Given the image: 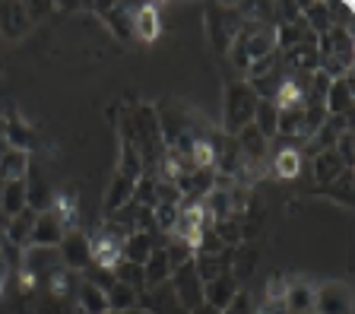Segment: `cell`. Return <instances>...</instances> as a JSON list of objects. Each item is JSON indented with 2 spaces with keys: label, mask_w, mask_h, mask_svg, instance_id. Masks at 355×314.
Here are the masks:
<instances>
[{
  "label": "cell",
  "mask_w": 355,
  "mask_h": 314,
  "mask_svg": "<svg viewBox=\"0 0 355 314\" xmlns=\"http://www.w3.org/2000/svg\"><path fill=\"white\" fill-rule=\"evenodd\" d=\"M127 229H121V225H114L108 219V223L102 225V232L96 235V238H89V247H92V263L96 267H105V270H111L114 263L121 261V245H124V238H127Z\"/></svg>",
  "instance_id": "obj_5"
},
{
  "label": "cell",
  "mask_w": 355,
  "mask_h": 314,
  "mask_svg": "<svg viewBox=\"0 0 355 314\" xmlns=\"http://www.w3.org/2000/svg\"><path fill=\"white\" fill-rule=\"evenodd\" d=\"M165 254H168L171 273H175L178 267H184V263L193 261V245H187V241L175 238V235H168V241H165Z\"/></svg>",
  "instance_id": "obj_34"
},
{
  "label": "cell",
  "mask_w": 355,
  "mask_h": 314,
  "mask_svg": "<svg viewBox=\"0 0 355 314\" xmlns=\"http://www.w3.org/2000/svg\"><path fill=\"white\" fill-rule=\"evenodd\" d=\"M273 70H279V51L254 60L251 67H248V80H257V76H266V73H273Z\"/></svg>",
  "instance_id": "obj_37"
},
{
  "label": "cell",
  "mask_w": 355,
  "mask_h": 314,
  "mask_svg": "<svg viewBox=\"0 0 355 314\" xmlns=\"http://www.w3.org/2000/svg\"><path fill=\"white\" fill-rule=\"evenodd\" d=\"M64 225H60V219L54 216L51 209L48 213H38L35 219V229H32V238H29V247H58L60 238H64Z\"/></svg>",
  "instance_id": "obj_14"
},
{
  "label": "cell",
  "mask_w": 355,
  "mask_h": 314,
  "mask_svg": "<svg viewBox=\"0 0 355 314\" xmlns=\"http://www.w3.org/2000/svg\"><path fill=\"white\" fill-rule=\"evenodd\" d=\"M311 172H314V178H318L320 187H327V184H333V181L346 172V165H343V159L336 156L333 150H324V152H318V156H314Z\"/></svg>",
  "instance_id": "obj_22"
},
{
  "label": "cell",
  "mask_w": 355,
  "mask_h": 314,
  "mask_svg": "<svg viewBox=\"0 0 355 314\" xmlns=\"http://www.w3.org/2000/svg\"><path fill=\"white\" fill-rule=\"evenodd\" d=\"M111 273H114V279H118V283L130 286V289H137V292L146 289V279H143V267H137V263L118 261L114 267H111Z\"/></svg>",
  "instance_id": "obj_33"
},
{
  "label": "cell",
  "mask_w": 355,
  "mask_h": 314,
  "mask_svg": "<svg viewBox=\"0 0 355 314\" xmlns=\"http://www.w3.org/2000/svg\"><path fill=\"white\" fill-rule=\"evenodd\" d=\"M143 279H146V289L153 286H162L171 279V263H168V254H165V247H155L149 261L143 263Z\"/></svg>",
  "instance_id": "obj_25"
},
{
  "label": "cell",
  "mask_w": 355,
  "mask_h": 314,
  "mask_svg": "<svg viewBox=\"0 0 355 314\" xmlns=\"http://www.w3.org/2000/svg\"><path fill=\"white\" fill-rule=\"evenodd\" d=\"M73 302L80 305L83 314H111V311H108V299H105V292L96 289V286L89 283V279H80V283H76Z\"/></svg>",
  "instance_id": "obj_20"
},
{
  "label": "cell",
  "mask_w": 355,
  "mask_h": 314,
  "mask_svg": "<svg viewBox=\"0 0 355 314\" xmlns=\"http://www.w3.org/2000/svg\"><path fill=\"white\" fill-rule=\"evenodd\" d=\"M324 108H327V114H336V118H352V108H355L352 76L330 80V89H327V96H324Z\"/></svg>",
  "instance_id": "obj_11"
},
{
  "label": "cell",
  "mask_w": 355,
  "mask_h": 314,
  "mask_svg": "<svg viewBox=\"0 0 355 314\" xmlns=\"http://www.w3.org/2000/svg\"><path fill=\"white\" fill-rule=\"evenodd\" d=\"M238 13H241V7H229V3H213V7L207 10V32H209V42H213V48L219 54H229V45L232 38H235V32L241 29L244 19H238Z\"/></svg>",
  "instance_id": "obj_4"
},
{
  "label": "cell",
  "mask_w": 355,
  "mask_h": 314,
  "mask_svg": "<svg viewBox=\"0 0 355 314\" xmlns=\"http://www.w3.org/2000/svg\"><path fill=\"white\" fill-rule=\"evenodd\" d=\"M168 286H171L175 299L181 302V308H184L187 314H191L193 308L203 305V279L197 277V270H193V261L184 263V267H178L175 273H171Z\"/></svg>",
  "instance_id": "obj_7"
},
{
  "label": "cell",
  "mask_w": 355,
  "mask_h": 314,
  "mask_svg": "<svg viewBox=\"0 0 355 314\" xmlns=\"http://www.w3.org/2000/svg\"><path fill=\"white\" fill-rule=\"evenodd\" d=\"M286 289H288V283L282 279V273H273V277H270V283H266V299H270V302L286 299Z\"/></svg>",
  "instance_id": "obj_41"
},
{
  "label": "cell",
  "mask_w": 355,
  "mask_h": 314,
  "mask_svg": "<svg viewBox=\"0 0 355 314\" xmlns=\"http://www.w3.org/2000/svg\"><path fill=\"white\" fill-rule=\"evenodd\" d=\"M314 314H352V289L343 279L314 286Z\"/></svg>",
  "instance_id": "obj_6"
},
{
  "label": "cell",
  "mask_w": 355,
  "mask_h": 314,
  "mask_svg": "<svg viewBox=\"0 0 355 314\" xmlns=\"http://www.w3.org/2000/svg\"><path fill=\"white\" fill-rule=\"evenodd\" d=\"M355 38L352 29L333 26L330 32L318 38V51H320V64L318 70L327 80H340V76H352V60H355Z\"/></svg>",
  "instance_id": "obj_2"
},
{
  "label": "cell",
  "mask_w": 355,
  "mask_h": 314,
  "mask_svg": "<svg viewBox=\"0 0 355 314\" xmlns=\"http://www.w3.org/2000/svg\"><path fill=\"white\" fill-rule=\"evenodd\" d=\"M251 124L257 128V134L263 137V140H276V124H279V108H276V102H263V98H260Z\"/></svg>",
  "instance_id": "obj_27"
},
{
  "label": "cell",
  "mask_w": 355,
  "mask_h": 314,
  "mask_svg": "<svg viewBox=\"0 0 355 314\" xmlns=\"http://www.w3.org/2000/svg\"><path fill=\"white\" fill-rule=\"evenodd\" d=\"M140 308H146L149 314H187L181 308V302L175 299L168 283L162 286H153V289H143L140 292Z\"/></svg>",
  "instance_id": "obj_12"
},
{
  "label": "cell",
  "mask_w": 355,
  "mask_h": 314,
  "mask_svg": "<svg viewBox=\"0 0 355 314\" xmlns=\"http://www.w3.org/2000/svg\"><path fill=\"white\" fill-rule=\"evenodd\" d=\"M133 35H140L143 42H153L159 35V10L155 7H137L133 10V23H130Z\"/></svg>",
  "instance_id": "obj_29"
},
{
  "label": "cell",
  "mask_w": 355,
  "mask_h": 314,
  "mask_svg": "<svg viewBox=\"0 0 355 314\" xmlns=\"http://www.w3.org/2000/svg\"><path fill=\"white\" fill-rule=\"evenodd\" d=\"M111 314H140V308H137V311H111Z\"/></svg>",
  "instance_id": "obj_44"
},
{
  "label": "cell",
  "mask_w": 355,
  "mask_h": 314,
  "mask_svg": "<svg viewBox=\"0 0 355 314\" xmlns=\"http://www.w3.org/2000/svg\"><path fill=\"white\" fill-rule=\"evenodd\" d=\"M286 314H314V286L295 279L286 289Z\"/></svg>",
  "instance_id": "obj_21"
},
{
  "label": "cell",
  "mask_w": 355,
  "mask_h": 314,
  "mask_svg": "<svg viewBox=\"0 0 355 314\" xmlns=\"http://www.w3.org/2000/svg\"><path fill=\"white\" fill-rule=\"evenodd\" d=\"M35 219H38V213L35 209H22V213H16L13 219L7 223V232H3V238L10 241V245H16V247H29V238H32V229H35Z\"/></svg>",
  "instance_id": "obj_18"
},
{
  "label": "cell",
  "mask_w": 355,
  "mask_h": 314,
  "mask_svg": "<svg viewBox=\"0 0 355 314\" xmlns=\"http://www.w3.org/2000/svg\"><path fill=\"white\" fill-rule=\"evenodd\" d=\"M298 7H302V19L308 23V29L318 38L333 29V16H330L327 3H298Z\"/></svg>",
  "instance_id": "obj_28"
},
{
  "label": "cell",
  "mask_w": 355,
  "mask_h": 314,
  "mask_svg": "<svg viewBox=\"0 0 355 314\" xmlns=\"http://www.w3.org/2000/svg\"><path fill=\"white\" fill-rule=\"evenodd\" d=\"M222 314H254V302H251V295L244 289H238V295L229 302V305L222 308Z\"/></svg>",
  "instance_id": "obj_39"
},
{
  "label": "cell",
  "mask_w": 355,
  "mask_h": 314,
  "mask_svg": "<svg viewBox=\"0 0 355 314\" xmlns=\"http://www.w3.org/2000/svg\"><path fill=\"white\" fill-rule=\"evenodd\" d=\"M308 42H318V35L308 29L302 16L292 19V23H279L276 26V51H286V48H295V45H308Z\"/></svg>",
  "instance_id": "obj_17"
},
{
  "label": "cell",
  "mask_w": 355,
  "mask_h": 314,
  "mask_svg": "<svg viewBox=\"0 0 355 314\" xmlns=\"http://www.w3.org/2000/svg\"><path fill=\"white\" fill-rule=\"evenodd\" d=\"M32 19H29V10L26 3H0V35L3 38H22L29 32Z\"/></svg>",
  "instance_id": "obj_13"
},
{
  "label": "cell",
  "mask_w": 355,
  "mask_h": 314,
  "mask_svg": "<svg viewBox=\"0 0 355 314\" xmlns=\"http://www.w3.org/2000/svg\"><path fill=\"white\" fill-rule=\"evenodd\" d=\"M22 181H26V207L35 209V213H48L54 203V191L48 187V178L29 162V172H26Z\"/></svg>",
  "instance_id": "obj_10"
},
{
  "label": "cell",
  "mask_w": 355,
  "mask_h": 314,
  "mask_svg": "<svg viewBox=\"0 0 355 314\" xmlns=\"http://www.w3.org/2000/svg\"><path fill=\"white\" fill-rule=\"evenodd\" d=\"M38 314H73V305H70V302H60V299H51V295H48V299L38 305Z\"/></svg>",
  "instance_id": "obj_40"
},
{
  "label": "cell",
  "mask_w": 355,
  "mask_h": 314,
  "mask_svg": "<svg viewBox=\"0 0 355 314\" xmlns=\"http://www.w3.org/2000/svg\"><path fill=\"white\" fill-rule=\"evenodd\" d=\"M318 194L333 197V200H340L343 207H352V168H346V172H343L340 178L333 181V184L318 187Z\"/></svg>",
  "instance_id": "obj_32"
},
{
  "label": "cell",
  "mask_w": 355,
  "mask_h": 314,
  "mask_svg": "<svg viewBox=\"0 0 355 314\" xmlns=\"http://www.w3.org/2000/svg\"><path fill=\"white\" fill-rule=\"evenodd\" d=\"M26 209V181H0V213L13 219Z\"/></svg>",
  "instance_id": "obj_23"
},
{
  "label": "cell",
  "mask_w": 355,
  "mask_h": 314,
  "mask_svg": "<svg viewBox=\"0 0 355 314\" xmlns=\"http://www.w3.org/2000/svg\"><path fill=\"white\" fill-rule=\"evenodd\" d=\"M58 254H60V263H64L70 273H80V270L92 267V247H89V238L80 229H67L58 245Z\"/></svg>",
  "instance_id": "obj_8"
},
{
  "label": "cell",
  "mask_w": 355,
  "mask_h": 314,
  "mask_svg": "<svg viewBox=\"0 0 355 314\" xmlns=\"http://www.w3.org/2000/svg\"><path fill=\"white\" fill-rule=\"evenodd\" d=\"M238 289H241V286H238V279L232 277V273H222V277L207 279V283H203V302H207V305H213L216 311H222V308H225L238 295Z\"/></svg>",
  "instance_id": "obj_15"
},
{
  "label": "cell",
  "mask_w": 355,
  "mask_h": 314,
  "mask_svg": "<svg viewBox=\"0 0 355 314\" xmlns=\"http://www.w3.org/2000/svg\"><path fill=\"white\" fill-rule=\"evenodd\" d=\"M235 143H238V150H241L244 165L260 162V159L266 156V146H270V140H263V137L257 134V128H254V124H248L244 130H238V134H235Z\"/></svg>",
  "instance_id": "obj_19"
},
{
  "label": "cell",
  "mask_w": 355,
  "mask_h": 314,
  "mask_svg": "<svg viewBox=\"0 0 355 314\" xmlns=\"http://www.w3.org/2000/svg\"><path fill=\"white\" fill-rule=\"evenodd\" d=\"M191 314H222V311H216L213 305H207V302H203V305H200V308H193Z\"/></svg>",
  "instance_id": "obj_43"
},
{
  "label": "cell",
  "mask_w": 355,
  "mask_h": 314,
  "mask_svg": "<svg viewBox=\"0 0 355 314\" xmlns=\"http://www.w3.org/2000/svg\"><path fill=\"white\" fill-rule=\"evenodd\" d=\"M273 51H276V26L260 23V19H244L241 29L235 32V38H232V45H229L232 64L238 70H244V73H248V67H251L254 60L266 58V54H273Z\"/></svg>",
  "instance_id": "obj_1"
},
{
  "label": "cell",
  "mask_w": 355,
  "mask_h": 314,
  "mask_svg": "<svg viewBox=\"0 0 355 314\" xmlns=\"http://www.w3.org/2000/svg\"><path fill=\"white\" fill-rule=\"evenodd\" d=\"M130 200L140 203V207H146V209L155 207V175H140V178H137Z\"/></svg>",
  "instance_id": "obj_35"
},
{
  "label": "cell",
  "mask_w": 355,
  "mask_h": 314,
  "mask_svg": "<svg viewBox=\"0 0 355 314\" xmlns=\"http://www.w3.org/2000/svg\"><path fill=\"white\" fill-rule=\"evenodd\" d=\"M105 299H108V311H137V308H140V292L124 283L111 286Z\"/></svg>",
  "instance_id": "obj_30"
},
{
  "label": "cell",
  "mask_w": 355,
  "mask_h": 314,
  "mask_svg": "<svg viewBox=\"0 0 355 314\" xmlns=\"http://www.w3.org/2000/svg\"><path fill=\"white\" fill-rule=\"evenodd\" d=\"M153 251H155V232H130L124 238V245H121V261L143 267Z\"/></svg>",
  "instance_id": "obj_16"
},
{
  "label": "cell",
  "mask_w": 355,
  "mask_h": 314,
  "mask_svg": "<svg viewBox=\"0 0 355 314\" xmlns=\"http://www.w3.org/2000/svg\"><path fill=\"white\" fill-rule=\"evenodd\" d=\"M7 279H10V267L3 261H0V292H3V286H7Z\"/></svg>",
  "instance_id": "obj_42"
},
{
  "label": "cell",
  "mask_w": 355,
  "mask_h": 314,
  "mask_svg": "<svg viewBox=\"0 0 355 314\" xmlns=\"http://www.w3.org/2000/svg\"><path fill=\"white\" fill-rule=\"evenodd\" d=\"M320 64V51L318 42H308V45H295L279 51V67L286 73H314Z\"/></svg>",
  "instance_id": "obj_9"
},
{
  "label": "cell",
  "mask_w": 355,
  "mask_h": 314,
  "mask_svg": "<svg viewBox=\"0 0 355 314\" xmlns=\"http://www.w3.org/2000/svg\"><path fill=\"white\" fill-rule=\"evenodd\" d=\"M29 152L22 150H7L3 156H0V181H19L26 178V172H29Z\"/></svg>",
  "instance_id": "obj_26"
},
{
  "label": "cell",
  "mask_w": 355,
  "mask_h": 314,
  "mask_svg": "<svg viewBox=\"0 0 355 314\" xmlns=\"http://www.w3.org/2000/svg\"><path fill=\"white\" fill-rule=\"evenodd\" d=\"M76 283L80 277H73L67 267H58L48 277V286H51V299H60V302H73V292H76Z\"/></svg>",
  "instance_id": "obj_31"
},
{
  "label": "cell",
  "mask_w": 355,
  "mask_h": 314,
  "mask_svg": "<svg viewBox=\"0 0 355 314\" xmlns=\"http://www.w3.org/2000/svg\"><path fill=\"white\" fill-rule=\"evenodd\" d=\"M276 172H279L282 178H295V175H302V152L298 150H279V156H276Z\"/></svg>",
  "instance_id": "obj_36"
},
{
  "label": "cell",
  "mask_w": 355,
  "mask_h": 314,
  "mask_svg": "<svg viewBox=\"0 0 355 314\" xmlns=\"http://www.w3.org/2000/svg\"><path fill=\"white\" fill-rule=\"evenodd\" d=\"M155 203H181V194H178L175 181L155 178Z\"/></svg>",
  "instance_id": "obj_38"
},
{
  "label": "cell",
  "mask_w": 355,
  "mask_h": 314,
  "mask_svg": "<svg viewBox=\"0 0 355 314\" xmlns=\"http://www.w3.org/2000/svg\"><path fill=\"white\" fill-rule=\"evenodd\" d=\"M133 184L137 181L127 178V175H114L108 184V191H105V216H111V213H118L124 203H130V194H133Z\"/></svg>",
  "instance_id": "obj_24"
},
{
  "label": "cell",
  "mask_w": 355,
  "mask_h": 314,
  "mask_svg": "<svg viewBox=\"0 0 355 314\" xmlns=\"http://www.w3.org/2000/svg\"><path fill=\"white\" fill-rule=\"evenodd\" d=\"M257 92L248 86V80H235L225 86V108H222V134L235 137L254 121L257 112Z\"/></svg>",
  "instance_id": "obj_3"
}]
</instances>
